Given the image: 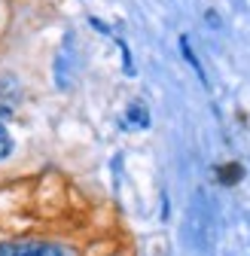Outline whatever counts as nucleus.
Masks as SVG:
<instances>
[{
  "label": "nucleus",
  "instance_id": "obj_2",
  "mask_svg": "<svg viewBox=\"0 0 250 256\" xmlns=\"http://www.w3.org/2000/svg\"><path fill=\"white\" fill-rule=\"evenodd\" d=\"M12 256H64L58 247H28V250H18Z\"/></svg>",
  "mask_w": 250,
  "mask_h": 256
},
{
  "label": "nucleus",
  "instance_id": "obj_1",
  "mask_svg": "<svg viewBox=\"0 0 250 256\" xmlns=\"http://www.w3.org/2000/svg\"><path fill=\"white\" fill-rule=\"evenodd\" d=\"M125 122L134 125V128H146V125H150L146 107H144V104H132V107H128V119H125Z\"/></svg>",
  "mask_w": 250,
  "mask_h": 256
},
{
  "label": "nucleus",
  "instance_id": "obj_3",
  "mask_svg": "<svg viewBox=\"0 0 250 256\" xmlns=\"http://www.w3.org/2000/svg\"><path fill=\"white\" fill-rule=\"evenodd\" d=\"M10 150H12V140H10V134H6L4 122H0V158H6V156H10Z\"/></svg>",
  "mask_w": 250,
  "mask_h": 256
}]
</instances>
